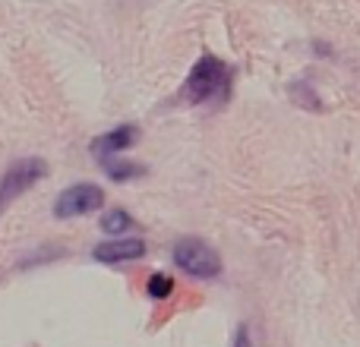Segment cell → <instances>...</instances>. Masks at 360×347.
I'll use <instances>...</instances> for the list:
<instances>
[{"label": "cell", "mask_w": 360, "mask_h": 347, "mask_svg": "<svg viewBox=\"0 0 360 347\" xmlns=\"http://www.w3.org/2000/svg\"><path fill=\"white\" fill-rule=\"evenodd\" d=\"M231 67L218 60L215 54H202L193 63L190 76H186L180 98L186 105H209V101H224L231 95Z\"/></svg>", "instance_id": "obj_1"}, {"label": "cell", "mask_w": 360, "mask_h": 347, "mask_svg": "<svg viewBox=\"0 0 360 347\" xmlns=\"http://www.w3.org/2000/svg\"><path fill=\"white\" fill-rule=\"evenodd\" d=\"M174 262L184 275L199 281H212L221 275V256L215 253L212 243H205L202 237H184L174 243Z\"/></svg>", "instance_id": "obj_2"}, {"label": "cell", "mask_w": 360, "mask_h": 347, "mask_svg": "<svg viewBox=\"0 0 360 347\" xmlns=\"http://www.w3.org/2000/svg\"><path fill=\"white\" fill-rule=\"evenodd\" d=\"M44 174H48V164L41 158H19V162H13L4 171V177H0V215L6 211L10 202L25 196L38 180H44Z\"/></svg>", "instance_id": "obj_3"}, {"label": "cell", "mask_w": 360, "mask_h": 347, "mask_svg": "<svg viewBox=\"0 0 360 347\" xmlns=\"http://www.w3.org/2000/svg\"><path fill=\"white\" fill-rule=\"evenodd\" d=\"M105 205V190L98 183H73L70 190H63L54 202V215L57 218H79L89 215V211L101 209Z\"/></svg>", "instance_id": "obj_4"}, {"label": "cell", "mask_w": 360, "mask_h": 347, "mask_svg": "<svg viewBox=\"0 0 360 347\" xmlns=\"http://www.w3.org/2000/svg\"><path fill=\"white\" fill-rule=\"evenodd\" d=\"M143 256H146V240H139V237H117V240L98 243V247L92 249V259L105 262V266L133 262V259H143Z\"/></svg>", "instance_id": "obj_5"}, {"label": "cell", "mask_w": 360, "mask_h": 347, "mask_svg": "<svg viewBox=\"0 0 360 347\" xmlns=\"http://www.w3.org/2000/svg\"><path fill=\"white\" fill-rule=\"evenodd\" d=\"M139 139V130L133 124H124V126H114V130L101 133L98 139L92 143V152L101 158H114V155H124L127 149H133V143Z\"/></svg>", "instance_id": "obj_6"}, {"label": "cell", "mask_w": 360, "mask_h": 347, "mask_svg": "<svg viewBox=\"0 0 360 347\" xmlns=\"http://www.w3.org/2000/svg\"><path fill=\"white\" fill-rule=\"evenodd\" d=\"M101 168H105V174H108L111 180H117V183H127V180H136V177H143V174H146L143 164L124 162L120 155H114V158H101Z\"/></svg>", "instance_id": "obj_7"}, {"label": "cell", "mask_w": 360, "mask_h": 347, "mask_svg": "<svg viewBox=\"0 0 360 347\" xmlns=\"http://www.w3.org/2000/svg\"><path fill=\"white\" fill-rule=\"evenodd\" d=\"M133 224H136V221H133V215H130V211H124V209H111V211H105V215H101V230H105V234H114V237L127 234Z\"/></svg>", "instance_id": "obj_8"}, {"label": "cell", "mask_w": 360, "mask_h": 347, "mask_svg": "<svg viewBox=\"0 0 360 347\" xmlns=\"http://www.w3.org/2000/svg\"><path fill=\"white\" fill-rule=\"evenodd\" d=\"M146 294H149L152 300H165V297H171V294H174V278H171V275L155 272L149 281H146Z\"/></svg>", "instance_id": "obj_9"}, {"label": "cell", "mask_w": 360, "mask_h": 347, "mask_svg": "<svg viewBox=\"0 0 360 347\" xmlns=\"http://www.w3.org/2000/svg\"><path fill=\"white\" fill-rule=\"evenodd\" d=\"M291 95H294V101H297L300 107H310V111H319V101H316V92H313L310 86H307V82H294L291 86Z\"/></svg>", "instance_id": "obj_10"}, {"label": "cell", "mask_w": 360, "mask_h": 347, "mask_svg": "<svg viewBox=\"0 0 360 347\" xmlns=\"http://www.w3.org/2000/svg\"><path fill=\"white\" fill-rule=\"evenodd\" d=\"M231 347H253V335H250V325L243 322V325H237V332H234V344Z\"/></svg>", "instance_id": "obj_11"}]
</instances>
